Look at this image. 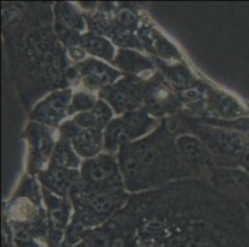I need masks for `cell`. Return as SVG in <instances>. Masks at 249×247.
Wrapping results in <instances>:
<instances>
[{"label": "cell", "mask_w": 249, "mask_h": 247, "mask_svg": "<svg viewBox=\"0 0 249 247\" xmlns=\"http://www.w3.org/2000/svg\"><path fill=\"white\" fill-rule=\"evenodd\" d=\"M72 142L77 152L82 156H93L102 147V135L98 129L80 128L73 131Z\"/></svg>", "instance_id": "cell-3"}, {"label": "cell", "mask_w": 249, "mask_h": 247, "mask_svg": "<svg viewBox=\"0 0 249 247\" xmlns=\"http://www.w3.org/2000/svg\"><path fill=\"white\" fill-rule=\"evenodd\" d=\"M142 168H144V166L132 153L124 156L123 160H122V171H123L124 177L129 183H134L142 178Z\"/></svg>", "instance_id": "cell-12"}, {"label": "cell", "mask_w": 249, "mask_h": 247, "mask_svg": "<svg viewBox=\"0 0 249 247\" xmlns=\"http://www.w3.org/2000/svg\"><path fill=\"white\" fill-rule=\"evenodd\" d=\"M93 97H90L87 93H78L72 98L71 110L72 112H85V110L93 108Z\"/></svg>", "instance_id": "cell-18"}, {"label": "cell", "mask_w": 249, "mask_h": 247, "mask_svg": "<svg viewBox=\"0 0 249 247\" xmlns=\"http://www.w3.org/2000/svg\"><path fill=\"white\" fill-rule=\"evenodd\" d=\"M55 157L58 162L57 165H60L62 167L77 166V163H78L73 151H72L71 147L67 144L58 145V147L55 151Z\"/></svg>", "instance_id": "cell-17"}, {"label": "cell", "mask_w": 249, "mask_h": 247, "mask_svg": "<svg viewBox=\"0 0 249 247\" xmlns=\"http://www.w3.org/2000/svg\"><path fill=\"white\" fill-rule=\"evenodd\" d=\"M69 101L70 94L67 92L55 93L37 106L34 113V116L38 121L49 124V125H55L65 115Z\"/></svg>", "instance_id": "cell-1"}, {"label": "cell", "mask_w": 249, "mask_h": 247, "mask_svg": "<svg viewBox=\"0 0 249 247\" xmlns=\"http://www.w3.org/2000/svg\"><path fill=\"white\" fill-rule=\"evenodd\" d=\"M86 76L90 82H93L94 84L104 85L109 84L110 82L114 81L117 77V72H114L112 68L103 65L97 61H89L86 65Z\"/></svg>", "instance_id": "cell-7"}, {"label": "cell", "mask_w": 249, "mask_h": 247, "mask_svg": "<svg viewBox=\"0 0 249 247\" xmlns=\"http://www.w3.org/2000/svg\"><path fill=\"white\" fill-rule=\"evenodd\" d=\"M86 46L88 47L90 52L97 53V56H103V57H108L110 51L113 52V49L109 46L107 41H104L103 38H90L87 42Z\"/></svg>", "instance_id": "cell-19"}, {"label": "cell", "mask_w": 249, "mask_h": 247, "mask_svg": "<svg viewBox=\"0 0 249 247\" xmlns=\"http://www.w3.org/2000/svg\"><path fill=\"white\" fill-rule=\"evenodd\" d=\"M211 104L214 110L219 113V115H222V116H234V115H238L239 113V108L237 103L231 97L223 94V93L214 94Z\"/></svg>", "instance_id": "cell-11"}, {"label": "cell", "mask_w": 249, "mask_h": 247, "mask_svg": "<svg viewBox=\"0 0 249 247\" xmlns=\"http://www.w3.org/2000/svg\"><path fill=\"white\" fill-rule=\"evenodd\" d=\"M37 132L33 133V147L36 149L38 155L46 157L52 148V140L47 135L46 131L41 128H37Z\"/></svg>", "instance_id": "cell-15"}, {"label": "cell", "mask_w": 249, "mask_h": 247, "mask_svg": "<svg viewBox=\"0 0 249 247\" xmlns=\"http://www.w3.org/2000/svg\"><path fill=\"white\" fill-rule=\"evenodd\" d=\"M88 205L94 214H108L113 209L114 199L108 193L101 192V193H96L90 197L88 200Z\"/></svg>", "instance_id": "cell-13"}, {"label": "cell", "mask_w": 249, "mask_h": 247, "mask_svg": "<svg viewBox=\"0 0 249 247\" xmlns=\"http://www.w3.org/2000/svg\"><path fill=\"white\" fill-rule=\"evenodd\" d=\"M110 103L113 104L117 110L119 112H126V110H130V109L134 108L135 101L133 95L130 92H126V90H115L112 93V95L109 97Z\"/></svg>", "instance_id": "cell-14"}, {"label": "cell", "mask_w": 249, "mask_h": 247, "mask_svg": "<svg viewBox=\"0 0 249 247\" xmlns=\"http://www.w3.org/2000/svg\"><path fill=\"white\" fill-rule=\"evenodd\" d=\"M214 182L221 188L228 190L242 189L247 185L246 177L238 172L233 171H219L214 177Z\"/></svg>", "instance_id": "cell-8"}, {"label": "cell", "mask_w": 249, "mask_h": 247, "mask_svg": "<svg viewBox=\"0 0 249 247\" xmlns=\"http://www.w3.org/2000/svg\"><path fill=\"white\" fill-rule=\"evenodd\" d=\"M176 145H178V151L189 158L201 157L203 153L202 142L192 136H181L176 141Z\"/></svg>", "instance_id": "cell-10"}, {"label": "cell", "mask_w": 249, "mask_h": 247, "mask_svg": "<svg viewBox=\"0 0 249 247\" xmlns=\"http://www.w3.org/2000/svg\"><path fill=\"white\" fill-rule=\"evenodd\" d=\"M83 174L88 182L103 184L118 177V168L114 161L108 156H99L88 161L83 167Z\"/></svg>", "instance_id": "cell-2"}, {"label": "cell", "mask_w": 249, "mask_h": 247, "mask_svg": "<svg viewBox=\"0 0 249 247\" xmlns=\"http://www.w3.org/2000/svg\"><path fill=\"white\" fill-rule=\"evenodd\" d=\"M133 156L142 163V166H151L155 161L156 152L153 146L148 144H139L133 148Z\"/></svg>", "instance_id": "cell-16"}, {"label": "cell", "mask_w": 249, "mask_h": 247, "mask_svg": "<svg viewBox=\"0 0 249 247\" xmlns=\"http://www.w3.org/2000/svg\"><path fill=\"white\" fill-rule=\"evenodd\" d=\"M104 144L108 149H115L121 144H123L126 140L125 132H124L123 122L121 119L113 120L108 125L106 130V137H104Z\"/></svg>", "instance_id": "cell-9"}, {"label": "cell", "mask_w": 249, "mask_h": 247, "mask_svg": "<svg viewBox=\"0 0 249 247\" xmlns=\"http://www.w3.org/2000/svg\"><path fill=\"white\" fill-rule=\"evenodd\" d=\"M122 122H123L126 140L134 139L137 136L146 132L151 126V119L144 113H129L122 117Z\"/></svg>", "instance_id": "cell-4"}, {"label": "cell", "mask_w": 249, "mask_h": 247, "mask_svg": "<svg viewBox=\"0 0 249 247\" xmlns=\"http://www.w3.org/2000/svg\"><path fill=\"white\" fill-rule=\"evenodd\" d=\"M214 136H216L214 139H216L217 146L225 153L235 156L243 152L244 147H246V140L239 133L232 132V131L219 130L217 131Z\"/></svg>", "instance_id": "cell-5"}, {"label": "cell", "mask_w": 249, "mask_h": 247, "mask_svg": "<svg viewBox=\"0 0 249 247\" xmlns=\"http://www.w3.org/2000/svg\"><path fill=\"white\" fill-rule=\"evenodd\" d=\"M72 172L66 171L62 167L52 168L51 171L47 172L46 176L44 177L45 184L50 187V189L53 190L57 194L67 193L72 184Z\"/></svg>", "instance_id": "cell-6"}]
</instances>
